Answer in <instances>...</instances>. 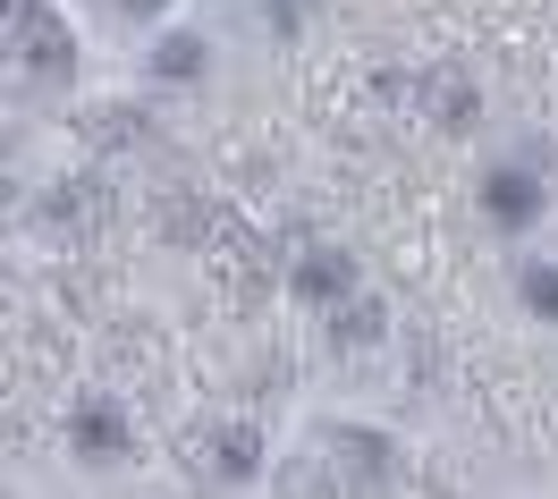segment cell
<instances>
[{"label":"cell","instance_id":"cell-9","mask_svg":"<svg viewBox=\"0 0 558 499\" xmlns=\"http://www.w3.org/2000/svg\"><path fill=\"white\" fill-rule=\"evenodd\" d=\"M407 102H415V119L440 127V136H474V127H483V85L465 69H423Z\"/></svg>","mask_w":558,"mask_h":499},{"label":"cell","instance_id":"cell-1","mask_svg":"<svg viewBox=\"0 0 558 499\" xmlns=\"http://www.w3.org/2000/svg\"><path fill=\"white\" fill-rule=\"evenodd\" d=\"M550 170L533 161V153H490L483 179H474V212H483L490 238H508V246H524L542 220H550Z\"/></svg>","mask_w":558,"mask_h":499},{"label":"cell","instance_id":"cell-8","mask_svg":"<svg viewBox=\"0 0 558 499\" xmlns=\"http://www.w3.org/2000/svg\"><path fill=\"white\" fill-rule=\"evenodd\" d=\"M195 474H204L211 491H245V483H263V431L229 415V424H211L195 440Z\"/></svg>","mask_w":558,"mask_h":499},{"label":"cell","instance_id":"cell-2","mask_svg":"<svg viewBox=\"0 0 558 499\" xmlns=\"http://www.w3.org/2000/svg\"><path fill=\"white\" fill-rule=\"evenodd\" d=\"M9 60H17V85H43V94H69L76 85L69 26L51 9H35V0H9Z\"/></svg>","mask_w":558,"mask_h":499},{"label":"cell","instance_id":"cell-13","mask_svg":"<svg viewBox=\"0 0 558 499\" xmlns=\"http://www.w3.org/2000/svg\"><path fill=\"white\" fill-rule=\"evenodd\" d=\"M102 9L119 26H161V17H170V0H102Z\"/></svg>","mask_w":558,"mask_h":499},{"label":"cell","instance_id":"cell-3","mask_svg":"<svg viewBox=\"0 0 558 499\" xmlns=\"http://www.w3.org/2000/svg\"><path fill=\"white\" fill-rule=\"evenodd\" d=\"M322 474L339 491H398L407 483V449L373 424H330L322 431Z\"/></svg>","mask_w":558,"mask_h":499},{"label":"cell","instance_id":"cell-6","mask_svg":"<svg viewBox=\"0 0 558 499\" xmlns=\"http://www.w3.org/2000/svg\"><path fill=\"white\" fill-rule=\"evenodd\" d=\"M211 69H220V51H211L204 26H153V42H144L153 94H195V85H211Z\"/></svg>","mask_w":558,"mask_h":499},{"label":"cell","instance_id":"cell-7","mask_svg":"<svg viewBox=\"0 0 558 499\" xmlns=\"http://www.w3.org/2000/svg\"><path fill=\"white\" fill-rule=\"evenodd\" d=\"M102 212H110V195L94 179H60V186H43V204L26 212V229H35L43 246H85V238L102 229Z\"/></svg>","mask_w":558,"mask_h":499},{"label":"cell","instance_id":"cell-12","mask_svg":"<svg viewBox=\"0 0 558 499\" xmlns=\"http://www.w3.org/2000/svg\"><path fill=\"white\" fill-rule=\"evenodd\" d=\"M245 26L279 51H296V42L314 35V0H245Z\"/></svg>","mask_w":558,"mask_h":499},{"label":"cell","instance_id":"cell-4","mask_svg":"<svg viewBox=\"0 0 558 499\" xmlns=\"http://www.w3.org/2000/svg\"><path fill=\"white\" fill-rule=\"evenodd\" d=\"M60 440H69V458L85 465V474H119L128 465V449H136V424H128V406L119 398H76L69 424H60Z\"/></svg>","mask_w":558,"mask_h":499},{"label":"cell","instance_id":"cell-10","mask_svg":"<svg viewBox=\"0 0 558 499\" xmlns=\"http://www.w3.org/2000/svg\"><path fill=\"white\" fill-rule=\"evenodd\" d=\"M322 330H330V348H339V356H373V348H389V305L355 288L348 305H330V314H322Z\"/></svg>","mask_w":558,"mask_h":499},{"label":"cell","instance_id":"cell-11","mask_svg":"<svg viewBox=\"0 0 558 499\" xmlns=\"http://www.w3.org/2000/svg\"><path fill=\"white\" fill-rule=\"evenodd\" d=\"M508 296H517L524 321L558 330V263L550 254H517V263H508Z\"/></svg>","mask_w":558,"mask_h":499},{"label":"cell","instance_id":"cell-5","mask_svg":"<svg viewBox=\"0 0 558 499\" xmlns=\"http://www.w3.org/2000/svg\"><path fill=\"white\" fill-rule=\"evenodd\" d=\"M279 280H288V296H296V305L330 314V305H348L355 288H364V271H355V254H348V246H330V238H296Z\"/></svg>","mask_w":558,"mask_h":499}]
</instances>
